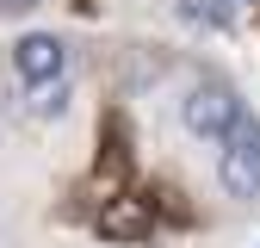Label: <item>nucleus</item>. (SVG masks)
<instances>
[{
	"label": "nucleus",
	"instance_id": "423d86ee",
	"mask_svg": "<svg viewBox=\"0 0 260 248\" xmlns=\"http://www.w3.org/2000/svg\"><path fill=\"white\" fill-rule=\"evenodd\" d=\"M44 0H0V19H25V13H38Z\"/></svg>",
	"mask_w": 260,
	"mask_h": 248
},
{
	"label": "nucleus",
	"instance_id": "f257e3e1",
	"mask_svg": "<svg viewBox=\"0 0 260 248\" xmlns=\"http://www.w3.org/2000/svg\"><path fill=\"white\" fill-rule=\"evenodd\" d=\"M180 118H186V131L199 137V143H230V131H236L248 112H242V100H236L230 81H199V87L186 93Z\"/></svg>",
	"mask_w": 260,
	"mask_h": 248
},
{
	"label": "nucleus",
	"instance_id": "20e7f679",
	"mask_svg": "<svg viewBox=\"0 0 260 248\" xmlns=\"http://www.w3.org/2000/svg\"><path fill=\"white\" fill-rule=\"evenodd\" d=\"M149 224H155L149 199L118 193V199H106V205H100V236H106V242H143V236H149Z\"/></svg>",
	"mask_w": 260,
	"mask_h": 248
},
{
	"label": "nucleus",
	"instance_id": "7ed1b4c3",
	"mask_svg": "<svg viewBox=\"0 0 260 248\" xmlns=\"http://www.w3.org/2000/svg\"><path fill=\"white\" fill-rule=\"evenodd\" d=\"M13 69H19V81H31V87L69 81V44L50 38V31H25V38L13 44Z\"/></svg>",
	"mask_w": 260,
	"mask_h": 248
},
{
	"label": "nucleus",
	"instance_id": "39448f33",
	"mask_svg": "<svg viewBox=\"0 0 260 248\" xmlns=\"http://www.w3.org/2000/svg\"><path fill=\"white\" fill-rule=\"evenodd\" d=\"M31 112H38V118H62V112H69V81H44V87H31Z\"/></svg>",
	"mask_w": 260,
	"mask_h": 248
},
{
	"label": "nucleus",
	"instance_id": "f03ea898",
	"mask_svg": "<svg viewBox=\"0 0 260 248\" xmlns=\"http://www.w3.org/2000/svg\"><path fill=\"white\" fill-rule=\"evenodd\" d=\"M217 180L230 199H260V124L242 118L230 143H223V162H217Z\"/></svg>",
	"mask_w": 260,
	"mask_h": 248
}]
</instances>
